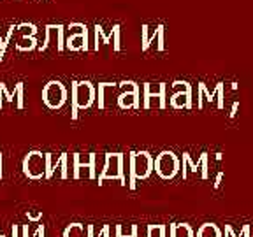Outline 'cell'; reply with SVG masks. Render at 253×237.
Masks as SVG:
<instances>
[{"mask_svg": "<svg viewBox=\"0 0 253 237\" xmlns=\"http://www.w3.org/2000/svg\"><path fill=\"white\" fill-rule=\"evenodd\" d=\"M23 170L30 179H41L46 176V155L41 151H30L23 160Z\"/></svg>", "mask_w": 253, "mask_h": 237, "instance_id": "6da1fadb", "label": "cell"}, {"mask_svg": "<svg viewBox=\"0 0 253 237\" xmlns=\"http://www.w3.org/2000/svg\"><path fill=\"white\" fill-rule=\"evenodd\" d=\"M42 100L46 102L47 107L56 109V107L62 106L63 100H65V88H63L58 81L47 83L42 90Z\"/></svg>", "mask_w": 253, "mask_h": 237, "instance_id": "7a4b0ae2", "label": "cell"}, {"mask_svg": "<svg viewBox=\"0 0 253 237\" xmlns=\"http://www.w3.org/2000/svg\"><path fill=\"white\" fill-rule=\"evenodd\" d=\"M16 99V107L23 109V83H18L14 86V91H7L4 83H0V107H4L5 102H14Z\"/></svg>", "mask_w": 253, "mask_h": 237, "instance_id": "3957f363", "label": "cell"}, {"mask_svg": "<svg viewBox=\"0 0 253 237\" xmlns=\"http://www.w3.org/2000/svg\"><path fill=\"white\" fill-rule=\"evenodd\" d=\"M91 90L86 84H79L74 86V116H76V106H86L90 102Z\"/></svg>", "mask_w": 253, "mask_h": 237, "instance_id": "277c9868", "label": "cell"}, {"mask_svg": "<svg viewBox=\"0 0 253 237\" xmlns=\"http://www.w3.org/2000/svg\"><path fill=\"white\" fill-rule=\"evenodd\" d=\"M36 47H37L36 36L21 37V39L16 42V49H18V51H32V49H36Z\"/></svg>", "mask_w": 253, "mask_h": 237, "instance_id": "5b68a950", "label": "cell"}, {"mask_svg": "<svg viewBox=\"0 0 253 237\" xmlns=\"http://www.w3.org/2000/svg\"><path fill=\"white\" fill-rule=\"evenodd\" d=\"M14 32H16V27H11L7 30V34L0 39V62L4 60V55H5V51H7V46H9V42H11V37L14 36Z\"/></svg>", "mask_w": 253, "mask_h": 237, "instance_id": "8992f818", "label": "cell"}, {"mask_svg": "<svg viewBox=\"0 0 253 237\" xmlns=\"http://www.w3.org/2000/svg\"><path fill=\"white\" fill-rule=\"evenodd\" d=\"M16 32H20L21 37H30V36H36L37 28H36V25L28 23V25H20V27H16Z\"/></svg>", "mask_w": 253, "mask_h": 237, "instance_id": "52a82bcc", "label": "cell"}, {"mask_svg": "<svg viewBox=\"0 0 253 237\" xmlns=\"http://www.w3.org/2000/svg\"><path fill=\"white\" fill-rule=\"evenodd\" d=\"M42 218V213H28V220H32V221H37V220H41Z\"/></svg>", "mask_w": 253, "mask_h": 237, "instance_id": "ba28073f", "label": "cell"}, {"mask_svg": "<svg viewBox=\"0 0 253 237\" xmlns=\"http://www.w3.org/2000/svg\"><path fill=\"white\" fill-rule=\"evenodd\" d=\"M12 237H18V227H12Z\"/></svg>", "mask_w": 253, "mask_h": 237, "instance_id": "9c48e42d", "label": "cell"}, {"mask_svg": "<svg viewBox=\"0 0 253 237\" xmlns=\"http://www.w3.org/2000/svg\"><path fill=\"white\" fill-rule=\"evenodd\" d=\"M0 170H2V153H0Z\"/></svg>", "mask_w": 253, "mask_h": 237, "instance_id": "30bf717a", "label": "cell"}, {"mask_svg": "<svg viewBox=\"0 0 253 237\" xmlns=\"http://www.w3.org/2000/svg\"><path fill=\"white\" fill-rule=\"evenodd\" d=\"M0 237H5V236H4V234H0Z\"/></svg>", "mask_w": 253, "mask_h": 237, "instance_id": "8fae6325", "label": "cell"}]
</instances>
